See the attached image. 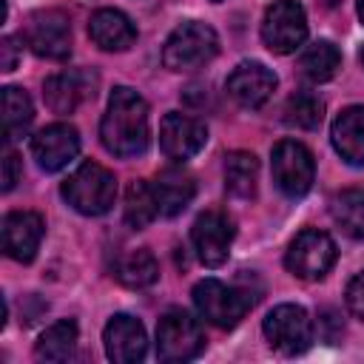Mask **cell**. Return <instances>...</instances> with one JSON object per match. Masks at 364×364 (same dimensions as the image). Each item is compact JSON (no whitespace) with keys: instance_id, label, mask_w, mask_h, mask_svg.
<instances>
[{"instance_id":"cell-25","label":"cell","mask_w":364,"mask_h":364,"mask_svg":"<svg viewBox=\"0 0 364 364\" xmlns=\"http://www.w3.org/2000/svg\"><path fill=\"white\" fill-rule=\"evenodd\" d=\"M299 68L313 80V82H327L336 77V71L341 68V54L330 40H316L310 43L301 57H299Z\"/></svg>"},{"instance_id":"cell-20","label":"cell","mask_w":364,"mask_h":364,"mask_svg":"<svg viewBox=\"0 0 364 364\" xmlns=\"http://www.w3.org/2000/svg\"><path fill=\"white\" fill-rule=\"evenodd\" d=\"M43 97L54 114H71L82 100L94 97V85L88 88V74L82 71H63L46 80Z\"/></svg>"},{"instance_id":"cell-27","label":"cell","mask_w":364,"mask_h":364,"mask_svg":"<svg viewBox=\"0 0 364 364\" xmlns=\"http://www.w3.org/2000/svg\"><path fill=\"white\" fill-rule=\"evenodd\" d=\"M156 216H159V208H156L151 182H142V179L131 182L125 191V222L139 230V228L151 225Z\"/></svg>"},{"instance_id":"cell-10","label":"cell","mask_w":364,"mask_h":364,"mask_svg":"<svg viewBox=\"0 0 364 364\" xmlns=\"http://www.w3.org/2000/svg\"><path fill=\"white\" fill-rule=\"evenodd\" d=\"M233 236H236L233 219L228 213H222V210H205V213H199L196 222H193V228H191V239H193L196 256L208 267H219L228 259Z\"/></svg>"},{"instance_id":"cell-13","label":"cell","mask_w":364,"mask_h":364,"mask_svg":"<svg viewBox=\"0 0 364 364\" xmlns=\"http://www.w3.org/2000/svg\"><path fill=\"white\" fill-rule=\"evenodd\" d=\"M31 154H34L37 165H40L46 173L63 171V168L80 154V134H77V128L68 125V122L46 125L43 131L34 134V139H31Z\"/></svg>"},{"instance_id":"cell-24","label":"cell","mask_w":364,"mask_h":364,"mask_svg":"<svg viewBox=\"0 0 364 364\" xmlns=\"http://www.w3.org/2000/svg\"><path fill=\"white\" fill-rule=\"evenodd\" d=\"M330 213L347 236L364 242V188H347L336 193L330 202Z\"/></svg>"},{"instance_id":"cell-17","label":"cell","mask_w":364,"mask_h":364,"mask_svg":"<svg viewBox=\"0 0 364 364\" xmlns=\"http://www.w3.org/2000/svg\"><path fill=\"white\" fill-rule=\"evenodd\" d=\"M88 37L102 51H125L136 40V26L119 9H100L88 20Z\"/></svg>"},{"instance_id":"cell-18","label":"cell","mask_w":364,"mask_h":364,"mask_svg":"<svg viewBox=\"0 0 364 364\" xmlns=\"http://www.w3.org/2000/svg\"><path fill=\"white\" fill-rule=\"evenodd\" d=\"M333 148L347 165H364V105L344 108L330 128Z\"/></svg>"},{"instance_id":"cell-9","label":"cell","mask_w":364,"mask_h":364,"mask_svg":"<svg viewBox=\"0 0 364 364\" xmlns=\"http://www.w3.org/2000/svg\"><path fill=\"white\" fill-rule=\"evenodd\" d=\"M264 338L282 355L304 353L313 344V321L299 304H279L264 316Z\"/></svg>"},{"instance_id":"cell-28","label":"cell","mask_w":364,"mask_h":364,"mask_svg":"<svg viewBox=\"0 0 364 364\" xmlns=\"http://www.w3.org/2000/svg\"><path fill=\"white\" fill-rule=\"evenodd\" d=\"M321 117H324V102L313 91H296L284 105V122L293 128H301V131L318 128Z\"/></svg>"},{"instance_id":"cell-15","label":"cell","mask_w":364,"mask_h":364,"mask_svg":"<svg viewBox=\"0 0 364 364\" xmlns=\"http://www.w3.org/2000/svg\"><path fill=\"white\" fill-rule=\"evenodd\" d=\"M46 225L34 210H11L3 219V250L14 262H31L40 250Z\"/></svg>"},{"instance_id":"cell-26","label":"cell","mask_w":364,"mask_h":364,"mask_svg":"<svg viewBox=\"0 0 364 364\" xmlns=\"http://www.w3.org/2000/svg\"><path fill=\"white\" fill-rule=\"evenodd\" d=\"M159 276V264L154 259V253L148 247H139V250H128L119 262H117V279L125 284V287H148L154 284Z\"/></svg>"},{"instance_id":"cell-22","label":"cell","mask_w":364,"mask_h":364,"mask_svg":"<svg viewBox=\"0 0 364 364\" xmlns=\"http://www.w3.org/2000/svg\"><path fill=\"white\" fill-rule=\"evenodd\" d=\"M77 341H80L77 324H74L71 318H63V321L51 324V327L40 336V341H37V347H34V355H37L40 361H68V358H74V353H77Z\"/></svg>"},{"instance_id":"cell-6","label":"cell","mask_w":364,"mask_h":364,"mask_svg":"<svg viewBox=\"0 0 364 364\" xmlns=\"http://www.w3.org/2000/svg\"><path fill=\"white\" fill-rule=\"evenodd\" d=\"M284 264L299 279H307V282L324 279L336 264V242L318 228H304L290 242Z\"/></svg>"},{"instance_id":"cell-16","label":"cell","mask_w":364,"mask_h":364,"mask_svg":"<svg viewBox=\"0 0 364 364\" xmlns=\"http://www.w3.org/2000/svg\"><path fill=\"white\" fill-rule=\"evenodd\" d=\"M225 88L242 108H262L276 91V74L262 63H242L230 71Z\"/></svg>"},{"instance_id":"cell-21","label":"cell","mask_w":364,"mask_h":364,"mask_svg":"<svg viewBox=\"0 0 364 364\" xmlns=\"http://www.w3.org/2000/svg\"><path fill=\"white\" fill-rule=\"evenodd\" d=\"M34 119V105L28 100V94L17 85H6L3 88V139L6 145L20 139L28 125Z\"/></svg>"},{"instance_id":"cell-34","label":"cell","mask_w":364,"mask_h":364,"mask_svg":"<svg viewBox=\"0 0 364 364\" xmlns=\"http://www.w3.org/2000/svg\"><path fill=\"white\" fill-rule=\"evenodd\" d=\"M213 3H222V0H213Z\"/></svg>"},{"instance_id":"cell-4","label":"cell","mask_w":364,"mask_h":364,"mask_svg":"<svg viewBox=\"0 0 364 364\" xmlns=\"http://www.w3.org/2000/svg\"><path fill=\"white\" fill-rule=\"evenodd\" d=\"M193 304L205 321H210L219 330H230L253 307V296L247 290L230 287L219 279H202L193 287Z\"/></svg>"},{"instance_id":"cell-30","label":"cell","mask_w":364,"mask_h":364,"mask_svg":"<svg viewBox=\"0 0 364 364\" xmlns=\"http://www.w3.org/2000/svg\"><path fill=\"white\" fill-rule=\"evenodd\" d=\"M20 54H23L20 40H17V37H11V34H6V37L0 40V68H3V71H14V68H17Z\"/></svg>"},{"instance_id":"cell-14","label":"cell","mask_w":364,"mask_h":364,"mask_svg":"<svg viewBox=\"0 0 364 364\" xmlns=\"http://www.w3.org/2000/svg\"><path fill=\"white\" fill-rule=\"evenodd\" d=\"M102 341H105V355L114 364H136L145 358L148 350V336L142 321L128 313L111 316V321L102 330Z\"/></svg>"},{"instance_id":"cell-1","label":"cell","mask_w":364,"mask_h":364,"mask_svg":"<svg viewBox=\"0 0 364 364\" xmlns=\"http://www.w3.org/2000/svg\"><path fill=\"white\" fill-rule=\"evenodd\" d=\"M100 139L114 156H139L148 151V102L128 85H117L100 122Z\"/></svg>"},{"instance_id":"cell-11","label":"cell","mask_w":364,"mask_h":364,"mask_svg":"<svg viewBox=\"0 0 364 364\" xmlns=\"http://www.w3.org/2000/svg\"><path fill=\"white\" fill-rule=\"evenodd\" d=\"M208 142V128L202 119L188 117V114H165L162 125H159V148L168 159L173 162H185L193 154H199Z\"/></svg>"},{"instance_id":"cell-19","label":"cell","mask_w":364,"mask_h":364,"mask_svg":"<svg viewBox=\"0 0 364 364\" xmlns=\"http://www.w3.org/2000/svg\"><path fill=\"white\" fill-rule=\"evenodd\" d=\"M154 188V196H156V208H159V216H179L193 193H196V185H193V176L179 171V168H165L156 173V179L151 182Z\"/></svg>"},{"instance_id":"cell-8","label":"cell","mask_w":364,"mask_h":364,"mask_svg":"<svg viewBox=\"0 0 364 364\" xmlns=\"http://www.w3.org/2000/svg\"><path fill=\"white\" fill-rule=\"evenodd\" d=\"M307 37V14L299 0H273L262 20V40L273 54L296 51Z\"/></svg>"},{"instance_id":"cell-31","label":"cell","mask_w":364,"mask_h":364,"mask_svg":"<svg viewBox=\"0 0 364 364\" xmlns=\"http://www.w3.org/2000/svg\"><path fill=\"white\" fill-rule=\"evenodd\" d=\"M20 173H23L20 156H17L14 151H6V154H3V191H11V188L20 182Z\"/></svg>"},{"instance_id":"cell-12","label":"cell","mask_w":364,"mask_h":364,"mask_svg":"<svg viewBox=\"0 0 364 364\" xmlns=\"http://www.w3.org/2000/svg\"><path fill=\"white\" fill-rule=\"evenodd\" d=\"M26 43L37 57L46 60H65L71 54V26L68 17L60 11H37L28 20Z\"/></svg>"},{"instance_id":"cell-32","label":"cell","mask_w":364,"mask_h":364,"mask_svg":"<svg viewBox=\"0 0 364 364\" xmlns=\"http://www.w3.org/2000/svg\"><path fill=\"white\" fill-rule=\"evenodd\" d=\"M358 17H361V23H364V0H358Z\"/></svg>"},{"instance_id":"cell-2","label":"cell","mask_w":364,"mask_h":364,"mask_svg":"<svg viewBox=\"0 0 364 364\" xmlns=\"http://www.w3.org/2000/svg\"><path fill=\"white\" fill-rule=\"evenodd\" d=\"M63 199L82 216H102L117 199V179L108 168L97 162H82L63 182Z\"/></svg>"},{"instance_id":"cell-5","label":"cell","mask_w":364,"mask_h":364,"mask_svg":"<svg viewBox=\"0 0 364 364\" xmlns=\"http://www.w3.org/2000/svg\"><path fill=\"white\" fill-rule=\"evenodd\" d=\"M205 350V333L199 327V321L173 307L168 310L159 324H156V358L176 364V361H191Z\"/></svg>"},{"instance_id":"cell-29","label":"cell","mask_w":364,"mask_h":364,"mask_svg":"<svg viewBox=\"0 0 364 364\" xmlns=\"http://www.w3.org/2000/svg\"><path fill=\"white\" fill-rule=\"evenodd\" d=\"M347 307H350V313L355 318L364 321V270L355 273L350 279V284H347Z\"/></svg>"},{"instance_id":"cell-33","label":"cell","mask_w":364,"mask_h":364,"mask_svg":"<svg viewBox=\"0 0 364 364\" xmlns=\"http://www.w3.org/2000/svg\"><path fill=\"white\" fill-rule=\"evenodd\" d=\"M358 60H361V65H364V46H361V51H358Z\"/></svg>"},{"instance_id":"cell-7","label":"cell","mask_w":364,"mask_h":364,"mask_svg":"<svg viewBox=\"0 0 364 364\" xmlns=\"http://www.w3.org/2000/svg\"><path fill=\"white\" fill-rule=\"evenodd\" d=\"M270 171H273V182L276 188L290 196V199H299L310 191L313 179H316V162H313V154L296 142V139H282L273 154H270Z\"/></svg>"},{"instance_id":"cell-23","label":"cell","mask_w":364,"mask_h":364,"mask_svg":"<svg viewBox=\"0 0 364 364\" xmlns=\"http://www.w3.org/2000/svg\"><path fill=\"white\" fill-rule=\"evenodd\" d=\"M256 179H259V162L247 151H233L225 156V188L239 196L250 199L256 193Z\"/></svg>"},{"instance_id":"cell-3","label":"cell","mask_w":364,"mask_h":364,"mask_svg":"<svg viewBox=\"0 0 364 364\" xmlns=\"http://www.w3.org/2000/svg\"><path fill=\"white\" fill-rule=\"evenodd\" d=\"M219 51V37L208 23L188 20L176 26L165 46H162V63L171 71H196L208 65Z\"/></svg>"}]
</instances>
